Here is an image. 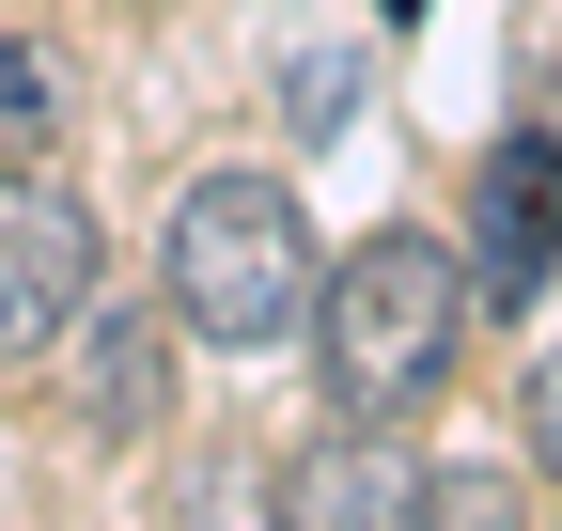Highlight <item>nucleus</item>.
<instances>
[{
  "mask_svg": "<svg viewBox=\"0 0 562 531\" xmlns=\"http://www.w3.org/2000/svg\"><path fill=\"white\" fill-rule=\"evenodd\" d=\"M469 250H438V235H360L313 282V360H328V407L344 422H406L422 391L453 375V344H469Z\"/></svg>",
  "mask_w": 562,
  "mask_h": 531,
  "instance_id": "1",
  "label": "nucleus"
},
{
  "mask_svg": "<svg viewBox=\"0 0 562 531\" xmlns=\"http://www.w3.org/2000/svg\"><path fill=\"white\" fill-rule=\"evenodd\" d=\"M157 266H172V313L203 328V344H281V328H313V282H328L281 172H203L172 204Z\"/></svg>",
  "mask_w": 562,
  "mask_h": 531,
  "instance_id": "2",
  "label": "nucleus"
},
{
  "mask_svg": "<svg viewBox=\"0 0 562 531\" xmlns=\"http://www.w3.org/2000/svg\"><path fill=\"white\" fill-rule=\"evenodd\" d=\"M79 313H94V204L47 157H0V375L79 344Z\"/></svg>",
  "mask_w": 562,
  "mask_h": 531,
  "instance_id": "3",
  "label": "nucleus"
},
{
  "mask_svg": "<svg viewBox=\"0 0 562 531\" xmlns=\"http://www.w3.org/2000/svg\"><path fill=\"white\" fill-rule=\"evenodd\" d=\"M547 266H562V142L516 125V142H484V172H469V297L531 313Z\"/></svg>",
  "mask_w": 562,
  "mask_h": 531,
  "instance_id": "4",
  "label": "nucleus"
},
{
  "mask_svg": "<svg viewBox=\"0 0 562 531\" xmlns=\"http://www.w3.org/2000/svg\"><path fill=\"white\" fill-rule=\"evenodd\" d=\"M422 453L406 438H313L281 470V531H422Z\"/></svg>",
  "mask_w": 562,
  "mask_h": 531,
  "instance_id": "5",
  "label": "nucleus"
},
{
  "mask_svg": "<svg viewBox=\"0 0 562 531\" xmlns=\"http://www.w3.org/2000/svg\"><path fill=\"white\" fill-rule=\"evenodd\" d=\"M79 328H94V375H79L94 391V438H157L172 422V328L157 313H79Z\"/></svg>",
  "mask_w": 562,
  "mask_h": 531,
  "instance_id": "6",
  "label": "nucleus"
},
{
  "mask_svg": "<svg viewBox=\"0 0 562 531\" xmlns=\"http://www.w3.org/2000/svg\"><path fill=\"white\" fill-rule=\"evenodd\" d=\"M47 142H63V63L0 32V157H47Z\"/></svg>",
  "mask_w": 562,
  "mask_h": 531,
  "instance_id": "7",
  "label": "nucleus"
},
{
  "mask_svg": "<svg viewBox=\"0 0 562 531\" xmlns=\"http://www.w3.org/2000/svg\"><path fill=\"white\" fill-rule=\"evenodd\" d=\"M422 531H531L516 470H453V485H422Z\"/></svg>",
  "mask_w": 562,
  "mask_h": 531,
  "instance_id": "8",
  "label": "nucleus"
},
{
  "mask_svg": "<svg viewBox=\"0 0 562 531\" xmlns=\"http://www.w3.org/2000/svg\"><path fill=\"white\" fill-rule=\"evenodd\" d=\"M531 470H562V344L531 360Z\"/></svg>",
  "mask_w": 562,
  "mask_h": 531,
  "instance_id": "9",
  "label": "nucleus"
},
{
  "mask_svg": "<svg viewBox=\"0 0 562 531\" xmlns=\"http://www.w3.org/2000/svg\"><path fill=\"white\" fill-rule=\"evenodd\" d=\"M391 16H422V0H391Z\"/></svg>",
  "mask_w": 562,
  "mask_h": 531,
  "instance_id": "10",
  "label": "nucleus"
}]
</instances>
